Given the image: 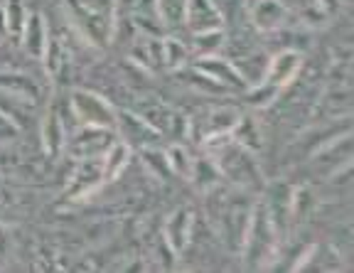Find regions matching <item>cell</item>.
I'll list each match as a JSON object with an SVG mask.
<instances>
[{
    "label": "cell",
    "instance_id": "1",
    "mask_svg": "<svg viewBox=\"0 0 354 273\" xmlns=\"http://www.w3.org/2000/svg\"><path fill=\"white\" fill-rule=\"evenodd\" d=\"M185 20L189 23V28L199 30V32H209L221 25V15L212 6V0H187Z\"/></svg>",
    "mask_w": 354,
    "mask_h": 273
},
{
    "label": "cell",
    "instance_id": "2",
    "mask_svg": "<svg viewBox=\"0 0 354 273\" xmlns=\"http://www.w3.org/2000/svg\"><path fill=\"white\" fill-rule=\"evenodd\" d=\"M74 104H77L79 113H82L84 121L88 123H109L111 121V109L106 106L104 101L96 99L91 94H77L74 96Z\"/></svg>",
    "mask_w": 354,
    "mask_h": 273
},
{
    "label": "cell",
    "instance_id": "3",
    "mask_svg": "<svg viewBox=\"0 0 354 273\" xmlns=\"http://www.w3.org/2000/svg\"><path fill=\"white\" fill-rule=\"evenodd\" d=\"M256 25L261 30H273L281 25L283 15H286V8H283L281 0H261L256 6Z\"/></svg>",
    "mask_w": 354,
    "mask_h": 273
},
{
    "label": "cell",
    "instance_id": "4",
    "mask_svg": "<svg viewBox=\"0 0 354 273\" xmlns=\"http://www.w3.org/2000/svg\"><path fill=\"white\" fill-rule=\"evenodd\" d=\"M298 67H300V57L293 55V52H286V55H281L273 62V67H271V72H268V77H266V82L286 84V79L293 77Z\"/></svg>",
    "mask_w": 354,
    "mask_h": 273
},
{
    "label": "cell",
    "instance_id": "5",
    "mask_svg": "<svg viewBox=\"0 0 354 273\" xmlns=\"http://www.w3.org/2000/svg\"><path fill=\"white\" fill-rule=\"evenodd\" d=\"M22 35H25V45L32 52L35 57L42 55V45H44V20L42 15H32L28 23L22 25Z\"/></svg>",
    "mask_w": 354,
    "mask_h": 273
},
{
    "label": "cell",
    "instance_id": "6",
    "mask_svg": "<svg viewBox=\"0 0 354 273\" xmlns=\"http://www.w3.org/2000/svg\"><path fill=\"white\" fill-rule=\"evenodd\" d=\"M155 3H158V15H160L167 25L183 23L185 20L187 0H155Z\"/></svg>",
    "mask_w": 354,
    "mask_h": 273
},
{
    "label": "cell",
    "instance_id": "7",
    "mask_svg": "<svg viewBox=\"0 0 354 273\" xmlns=\"http://www.w3.org/2000/svg\"><path fill=\"white\" fill-rule=\"evenodd\" d=\"M6 20L12 32H22V25H25V6H22V0H8Z\"/></svg>",
    "mask_w": 354,
    "mask_h": 273
},
{
    "label": "cell",
    "instance_id": "8",
    "mask_svg": "<svg viewBox=\"0 0 354 273\" xmlns=\"http://www.w3.org/2000/svg\"><path fill=\"white\" fill-rule=\"evenodd\" d=\"M42 135H44V143H47V148H50V153H57V148L62 145V126L57 123L55 116H50L47 121H44Z\"/></svg>",
    "mask_w": 354,
    "mask_h": 273
}]
</instances>
